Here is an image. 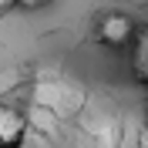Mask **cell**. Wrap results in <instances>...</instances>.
Instances as JSON below:
<instances>
[{
  "label": "cell",
  "instance_id": "obj_3",
  "mask_svg": "<svg viewBox=\"0 0 148 148\" xmlns=\"http://www.w3.org/2000/svg\"><path fill=\"white\" fill-rule=\"evenodd\" d=\"M131 67H135V77L141 84H148V27L135 34V54H131Z\"/></svg>",
  "mask_w": 148,
  "mask_h": 148
},
{
  "label": "cell",
  "instance_id": "obj_1",
  "mask_svg": "<svg viewBox=\"0 0 148 148\" xmlns=\"http://www.w3.org/2000/svg\"><path fill=\"white\" fill-rule=\"evenodd\" d=\"M131 37H135V24H131L128 14H118V10H111L98 20V40L108 47H125L131 44Z\"/></svg>",
  "mask_w": 148,
  "mask_h": 148
},
{
  "label": "cell",
  "instance_id": "obj_5",
  "mask_svg": "<svg viewBox=\"0 0 148 148\" xmlns=\"http://www.w3.org/2000/svg\"><path fill=\"white\" fill-rule=\"evenodd\" d=\"M17 0H0V10H7V7H14Z\"/></svg>",
  "mask_w": 148,
  "mask_h": 148
},
{
  "label": "cell",
  "instance_id": "obj_2",
  "mask_svg": "<svg viewBox=\"0 0 148 148\" xmlns=\"http://www.w3.org/2000/svg\"><path fill=\"white\" fill-rule=\"evenodd\" d=\"M27 138V118L14 104H0V148H20Z\"/></svg>",
  "mask_w": 148,
  "mask_h": 148
},
{
  "label": "cell",
  "instance_id": "obj_4",
  "mask_svg": "<svg viewBox=\"0 0 148 148\" xmlns=\"http://www.w3.org/2000/svg\"><path fill=\"white\" fill-rule=\"evenodd\" d=\"M20 7H27V10H37V7H47L51 0H17Z\"/></svg>",
  "mask_w": 148,
  "mask_h": 148
}]
</instances>
